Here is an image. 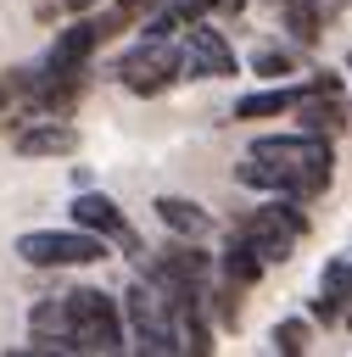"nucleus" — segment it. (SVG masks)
Segmentation results:
<instances>
[{
    "label": "nucleus",
    "mask_w": 352,
    "mask_h": 357,
    "mask_svg": "<svg viewBox=\"0 0 352 357\" xmlns=\"http://www.w3.org/2000/svg\"><path fill=\"white\" fill-rule=\"evenodd\" d=\"M279 17L296 33V45H318L324 39V6L318 0H279Z\"/></svg>",
    "instance_id": "6ab92c4d"
},
{
    "label": "nucleus",
    "mask_w": 352,
    "mask_h": 357,
    "mask_svg": "<svg viewBox=\"0 0 352 357\" xmlns=\"http://www.w3.org/2000/svg\"><path fill=\"white\" fill-rule=\"evenodd\" d=\"M95 45H101L95 22H73V28H61V33L50 39V50H45V73H73V67H84V61L95 56Z\"/></svg>",
    "instance_id": "9d476101"
},
{
    "label": "nucleus",
    "mask_w": 352,
    "mask_h": 357,
    "mask_svg": "<svg viewBox=\"0 0 352 357\" xmlns=\"http://www.w3.org/2000/svg\"><path fill=\"white\" fill-rule=\"evenodd\" d=\"M179 22H184V17H179V6H156V11L140 22V39H168Z\"/></svg>",
    "instance_id": "4be33fe9"
},
{
    "label": "nucleus",
    "mask_w": 352,
    "mask_h": 357,
    "mask_svg": "<svg viewBox=\"0 0 352 357\" xmlns=\"http://www.w3.org/2000/svg\"><path fill=\"white\" fill-rule=\"evenodd\" d=\"M346 73H352V56H346Z\"/></svg>",
    "instance_id": "bb28decb"
},
{
    "label": "nucleus",
    "mask_w": 352,
    "mask_h": 357,
    "mask_svg": "<svg viewBox=\"0 0 352 357\" xmlns=\"http://www.w3.org/2000/svg\"><path fill=\"white\" fill-rule=\"evenodd\" d=\"M28 335L39 346H73V318H67V296H45L28 307Z\"/></svg>",
    "instance_id": "ddd939ff"
},
{
    "label": "nucleus",
    "mask_w": 352,
    "mask_h": 357,
    "mask_svg": "<svg viewBox=\"0 0 352 357\" xmlns=\"http://www.w3.org/2000/svg\"><path fill=\"white\" fill-rule=\"evenodd\" d=\"M330 167H335V151L324 134H302V128L296 134H263V139H251V156L235 167V184L313 201L330 190Z\"/></svg>",
    "instance_id": "f257e3e1"
},
{
    "label": "nucleus",
    "mask_w": 352,
    "mask_h": 357,
    "mask_svg": "<svg viewBox=\"0 0 352 357\" xmlns=\"http://www.w3.org/2000/svg\"><path fill=\"white\" fill-rule=\"evenodd\" d=\"M173 324H179V351H173V357H212V329H207L201 301L173 307Z\"/></svg>",
    "instance_id": "dca6fc26"
},
{
    "label": "nucleus",
    "mask_w": 352,
    "mask_h": 357,
    "mask_svg": "<svg viewBox=\"0 0 352 357\" xmlns=\"http://www.w3.org/2000/svg\"><path fill=\"white\" fill-rule=\"evenodd\" d=\"M179 78H184V50L173 39H140L134 50L117 56V84L129 95H162Z\"/></svg>",
    "instance_id": "39448f33"
},
{
    "label": "nucleus",
    "mask_w": 352,
    "mask_h": 357,
    "mask_svg": "<svg viewBox=\"0 0 352 357\" xmlns=\"http://www.w3.org/2000/svg\"><path fill=\"white\" fill-rule=\"evenodd\" d=\"M73 229H89V234H101L106 245L117 240V245L140 251V240H134L129 218H123V212H117V201H112V195H101V190H78V195H73Z\"/></svg>",
    "instance_id": "6e6552de"
},
{
    "label": "nucleus",
    "mask_w": 352,
    "mask_h": 357,
    "mask_svg": "<svg viewBox=\"0 0 352 357\" xmlns=\"http://www.w3.org/2000/svg\"><path fill=\"white\" fill-rule=\"evenodd\" d=\"M218 273H223L235 290H251V284L263 279V257H257L240 234H229V245H223V257H218Z\"/></svg>",
    "instance_id": "f3484780"
},
{
    "label": "nucleus",
    "mask_w": 352,
    "mask_h": 357,
    "mask_svg": "<svg viewBox=\"0 0 352 357\" xmlns=\"http://www.w3.org/2000/svg\"><path fill=\"white\" fill-rule=\"evenodd\" d=\"M235 234L263 257V268H274V262H291V251H296V240L307 234V212H302V201H291V195H274V201H263V206H251L240 223H235Z\"/></svg>",
    "instance_id": "7ed1b4c3"
},
{
    "label": "nucleus",
    "mask_w": 352,
    "mask_h": 357,
    "mask_svg": "<svg viewBox=\"0 0 352 357\" xmlns=\"http://www.w3.org/2000/svg\"><path fill=\"white\" fill-rule=\"evenodd\" d=\"M346 301H352V257H335V262L324 268V279H318V301H313V318L335 324Z\"/></svg>",
    "instance_id": "4468645a"
},
{
    "label": "nucleus",
    "mask_w": 352,
    "mask_h": 357,
    "mask_svg": "<svg viewBox=\"0 0 352 357\" xmlns=\"http://www.w3.org/2000/svg\"><path fill=\"white\" fill-rule=\"evenodd\" d=\"M123 335L134 340V357H173L179 351V324H173V301L140 273L123 296Z\"/></svg>",
    "instance_id": "f03ea898"
},
{
    "label": "nucleus",
    "mask_w": 352,
    "mask_h": 357,
    "mask_svg": "<svg viewBox=\"0 0 352 357\" xmlns=\"http://www.w3.org/2000/svg\"><path fill=\"white\" fill-rule=\"evenodd\" d=\"M28 95H34V67L0 73V128L6 123H28Z\"/></svg>",
    "instance_id": "a211bd4d"
},
{
    "label": "nucleus",
    "mask_w": 352,
    "mask_h": 357,
    "mask_svg": "<svg viewBox=\"0 0 352 357\" xmlns=\"http://www.w3.org/2000/svg\"><path fill=\"white\" fill-rule=\"evenodd\" d=\"M218 6H229V11H240V6H246V0H218Z\"/></svg>",
    "instance_id": "a878e982"
},
{
    "label": "nucleus",
    "mask_w": 352,
    "mask_h": 357,
    "mask_svg": "<svg viewBox=\"0 0 352 357\" xmlns=\"http://www.w3.org/2000/svg\"><path fill=\"white\" fill-rule=\"evenodd\" d=\"M61 6H67V11H89L95 0H61Z\"/></svg>",
    "instance_id": "393cba45"
},
{
    "label": "nucleus",
    "mask_w": 352,
    "mask_h": 357,
    "mask_svg": "<svg viewBox=\"0 0 352 357\" xmlns=\"http://www.w3.org/2000/svg\"><path fill=\"white\" fill-rule=\"evenodd\" d=\"M235 45L212 28V22H190V33H184V73L190 78H235Z\"/></svg>",
    "instance_id": "0eeeda50"
},
{
    "label": "nucleus",
    "mask_w": 352,
    "mask_h": 357,
    "mask_svg": "<svg viewBox=\"0 0 352 357\" xmlns=\"http://www.w3.org/2000/svg\"><path fill=\"white\" fill-rule=\"evenodd\" d=\"M346 324H352V312H346Z\"/></svg>",
    "instance_id": "cd10ccee"
},
{
    "label": "nucleus",
    "mask_w": 352,
    "mask_h": 357,
    "mask_svg": "<svg viewBox=\"0 0 352 357\" xmlns=\"http://www.w3.org/2000/svg\"><path fill=\"white\" fill-rule=\"evenodd\" d=\"M291 67H296L291 50H257V56H251V73H257V78H285Z\"/></svg>",
    "instance_id": "5701e85b"
},
{
    "label": "nucleus",
    "mask_w": 352,
    "mask_h": 357,
    "mask_svg": "<svg viewBox=\"0 0 352 357\" xmlns=\"http://www.w3.org/2000/svg\"><path fill=\"white\" fill-rule=\"evenodd\" d=\"M307 89H313V78H307V84H279V89L240 95V100H235V117H279V112H291V106H296Z\"/></svg>",
    "instance_id": "2eb2a0df"
},
{
    "label": "nucleus",
    "mask_w": 352,
    "mask_h": 357,
    "mask_svg": "<svg viewBox=\"0 0 352 357\" xmlns=\"http://www.w3.org/2000/svg\"><path fill=\"white\" fill-rule=\"evenodd\" d=\"M67 318H73V346L89 351V357H123V307L95 290V284H78L67 290Z\"/></svg>",
    "instance_id": "20e7f679"
},
{
    "label": "nucleus",
    "mask_w": 352,
    "mask_h": 357,
    "mask_svg": "<svg viewBox=\"0 0 352 357\" xmlns=\"http://www.w3.org/2000/svg\"><path fill=\"white\" fill-rule=\"evenodd\" d=\"M156 6H162V0H112V6L95 17V33H101V39H112V33H129V28H134V22H145Z\"/></svg>",
    "instance_id": "aec40b11"
},
{
    "label": "nucleus",
    "mask_w": 352,
    "mask_h": 357,
    "mask_svg": "<svg viewBox=\"0 0 352 357\" xmlns=\"http://www.w3.org/2000/svg\"><path fill=\"white\" fill-rule=\"evenodd\" d=\"M179 240H207L212 234V212L207 206H196L190 195H156V206H151Z\"/></svg>",
    "instance_id": "9b49d317"
},
{
    "label": "nucleus",
    "mask_w": 352,
    "mask_h": 357,
    "mask_svg": "<svg viewBox=\"0 0 352 357\" xmlns=\"http://www.w3.org/2000/svg\"><path fill=\"white\" fill-rule=\"evenodd\" d=\"M17 257L28 268H89L106 257V240L89 229H34L17 240Z\"/></svg>",
    "instance_id": "423d86ee"
},
{
    "label": "nucleus",
    "mask_w": 352,
    "mask_h": 357,
    "mask_svg": "<svg viewBox=\"0 0 352 357\" xmlns=\"http://www.w3.org/2000/svg\"><path fill=\"white\" fill-rule=\"evenodd\" d=\"M11 151L17 156H73L78 151V128L61 123V117H34L28 128L11 134Z\"/></svg>",
    "instance_id": "1a4fd4ad"
},
{
    "label": "nucleus",
    "mask_w": 352,
    "mask_h": 357,
    "mask_svg": "<svg viewBox=\"0 0 352 357\" xmlns=\"http://www.w3.org/2000/svg\"><path fill=\"white\" fill-rule=\"evenodd\" d=\"M6 357H89V351H78V346H39L34 340V346H11Z\"/></svg>",
    "instance_id": "b1692460"
},
{
    "label": "nucleus",
    "mask_w": 352,
    "mask_h": 357,
    "mask_svg": "<svg viewBox=\"0 0 352 357\" xmlns=\"http://www.w3.org/2000/svg\"><path fill=\"white\" fill-rule=\"evenodd\" d=\"M274 346H279V357H302L307 351V324L302 318H279L274 324Z\"/></svg>",
    "instance_id": "412c9836"
},
{
    "label": "nucleus",
    "mask_w": 352,
    "mask_h": 357,
    "mask_svg": "<svg viewBox=\"0 0 352 357\" xmlns=\"http://www.w3.org/2000/svg\"><path fill=\"white\" fill-rule=\"evenodd\" d=\"M291 112H296L302 134H324V139H330V134L346 123V106H341V95H330V89H307V95H302Z\"/></svg>",
    "instance_id": "f8f14e48"
}]
</instances>
